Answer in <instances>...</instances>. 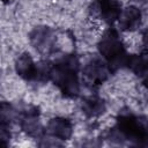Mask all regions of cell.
Masks as SVG:
<instances>
[{"label":"cell","instance_id":"12","mask_svg":"<svg viewBox=\"0 0 148 148\" xmlns=\"http://www.w3.org/2000/svg\"><path fill=\"white\" fill-rule=\"evenodd\" d=\"M126 68H128L138 77H140L148 69V54L145 52L139 54H128Z\"/></svg>","mask_w":148,"mask_h":148},{"label":"cell","instance_id":"9","mask_svg":"<svg viewBox=\"0 0 148 148\" xmlns=\"http://www.w3.org/2000/svg\"><path fill=\"white\" fill-rule=\"evenodd\" d=\"M119 29L125 32H133L141 27L142 13L136 6H127L123 8L118 18Z\"/></svg>","mask_w":148,"mask_h":148},{"label":"cell","instance_id":"17","mask_svg":"<svg viewBox=\"0 0 148 148\" xmlns=\"http://www.w3.org/2000/svg\"><path fill=\"white\" fill-rule=\"evenodd\" d=\"M95 1H96V0H95Z\"/></svg>","mask_w":148,"mask_h":148},{"label":"cell","instance_id":"11","mask_svg":"<svg viewBox=\"0 0 148 148\" xmlns=\"http://www.w3.org/2000/svg\"><path fill=\"white\" fill-rule=\"evenodd\" d=\"M106 105L105 102L98 96H88L82 102V112L89 118L99 117L105 112Z\"/></svg>","mask_w":148,"mask_h":148},{"label":"cell","instance_id":"2","mask_svg":"<svg viewBox=\"0 0 148 148\" xmlns=\"http://www.w3.org/2000/svg\"><path fill=\"white\" fill-rule=\"evenodd\" d=\"M97 49L101 57L111 67L112 72L126 67L128 53L123 39L114 28H109L104 31L97 43Z\"/></svg>","mask_w":148,"mask_h":148},{"label":"cell","instance_id":"13","mask_svg":"<svg viewBox=\"0 0 148 148\" xmlns=\"http://www.w3.org/2000/svg\"><path fill=\"white\" fill-rule=\"evenodd\" d=\"M141 43H142L143 52L148 54V29H146V30L142 32V36H141Z\"/></svg>","mask_w":148,"mask_h":148},{"label":"cell","instance_id":"3","mask_svg":"<svg viewBox=\"0 0 148 148\" xmlns=\"http://www.w3.org/2000/svg\"><path fill=\"white\" fill-rule=\"evenodd\" d=\"M117 132L138 146H148V121L134 114H121L117 119Z\"/></svg>","mask_w":148,"mask_h":148},{"label":"cell","instance_id":"7","mask_svg":"<svg viewBox=\"0 0 148 148\" xmlns=\"http://www.w3.org/2000/svg\"><path fill=\"white\" fill-rule=\"evenodd\" d=\"M74 132L73 124L69 119L64 117H54L49 120L45 127V134L59 141H67L72 138Z\"/></svg>","mask_w":148,"mask_h":148},{"label":"cell","instance_id":"4","mask_svg":"<svg viewBox=\"0 0 148 148\" xmlns=\"http://www.w3.org/2000/svg\"><path fill=\"white\" fill-rule=\"evenodd\" d=\"M18 124L21 130L30 138L42 139L45 134V128L39 118V110L37 106L30 105L18 113Z\"/></svg>","mask_w":148,"mask_h":148},{"label":"cell","instance_id":"5","mask_svg":"<svg viewBox=\"0 0 148 148\" xmlns=\"http://www.w3.org/2000/svg\"><path fill=\"white\" fill-rule=\"evenodd\" d=\"M112 73L111 67L103 58H92L83 67V76L92 86L103 84Z\"/></svg>","mask_w":148,"mask_h":148},{"label":"cell","instance_id":"8","mask_svg":"<svg viewBox=\"0 0 148 148\" xmlns=\"http://www.w3.org/2000/svg\"><path fill=\"white\" fill-rule=\"evenodd\" d=\"M14 68H15V73L22 80L28 81V82L37 80L38 65L34 60V58L30 56V53H28V52L21 53L15 60Z\"/></svg>","mask_w":148,"mask_h":148},{"label":"cell","instance_id":"14","mask_svg":"<svg viewBox=\"0 0 148 148\" xmlns=\"http://www.w3.org/2000/svg\"><path fill=\"white\" fill-rule=\"evenodd\" d=\"M140 80H141V83H142V86L145 87V88H147L148 89V69L139 77Z\"/></svg>","mask_w":148,"mask_h":148},{"label":"cell","instance_id":"16","mask_svg":"<svg viewBox=\"0 0 148 148\" xmlns=\"http://www.w3.org/2000/svg\"><path fill=\"white\" fill-rule=\"evenodd\" d=\"M136 1H141V2H145V1H148V0H136Z\"/></svg>","mask_w":148,"mask_h":148},{"label":"cell","instance_id":"10","mask_svg":"<svg viewBox=\"0 0 148 148\" xmlns=\"http://www.w3.org/2000/svg\"><path fill=\"white\" fill-rule=\"evenodd\" d=\"M99 17L108 24H113L118 21L121 14V5L118 0H96Z\"/></svg>","mask_w":148,"mask_h":148},{"label":"cell","instance_id":"1","mask_svg":"<svg viewBox=\"0 0 148 148\" xmlns=\"http://www.w3.org/2000/svg\"><path fill=\"white\" fill-rule=\"evenodd\" d=\"M80 61L74 54H67L52 62L50 81L67 98H75L80 94Z\"/></svg>","mask_w":148,"mask_h":148},{"label":"cell","instance_id":"6","mask_svg":"<svg viewBox=\"0 0 148 148\" xmlns=\"http://www.w3.org/2000/svg\"><path fill=\"white\" fill-rule=\"evenodd\" d=\"M29 40L38 52L46 54L54 49L56 35L51 28L45 25H39L30 31Z\"/></svg>","mask_w":148,"mask_h":148},{"label":"cell","instance_id":"15","mask_svg":"<svg viewBox=\"0 0 148 148\" xmlns=\"http://www.w3.org/2000/svg\"><path fill=\"white\" fill-rule=\"evenodd\" d=\"M9 1H12V0H2V2H5V3H7V2H9Z\"/></svg>","mask_w":148,"mask_h":148}]
</instances>
